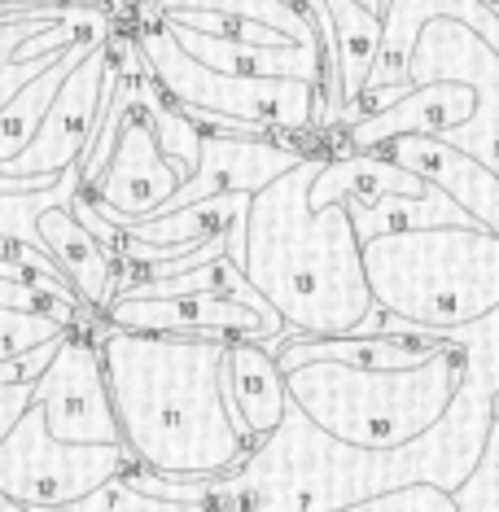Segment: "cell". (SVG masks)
Here are the masks:
<instances>
[{"mask_svg": "<svg viewBox=\"0 0 499 512\" xmlns=\"http://www.w3.org/2000/svg\"><path fill=\"white\" fill-rule=\"evenodd\" d=\"M101 364L123 447L145 469L215 477L254 447L224 394V337L136 333L101 320Z\"/></svg>", "mask_w": 499, "mask_h": 512, "instance_id": "6da1fadb", "label": "cell"}, {"mask_svg": "<svg viewBox=\"0 0 499 512\" xmlns=\"http://www.w3.org/2000/svg\"><path fill=\"white\" fill-rule=\"evenodd\" d=\"M324 158L333 154H307L250 197L241 272L276 307L289 333L346 337L364 324L377 298L364 272V241L351 206H311V184Z\"/></svg>", "mask_w": 499, "mask_h": 512, "instance_id": "7a4b0ae2", "label": "cell"}, {"mask_svg": "<svg viewBox=\"0 0 499 512\" xmlns=\"http://www.w3.org/2000/svg\"><path fill=\"white\" fill-rule=\"evenodd\" d=\"M469 351L443 337L438 351L412 368H359L346 359H311L285 372L289 403L303 407L324 434L368 451L408 447L429 434L456 403Z\"/></svg>", "mask_w": 499, "mask_h": 512, "instance_id": "3957f363", "label": "cell"}, {"mask_svg": "<svg viewBox=\"0 0 499 512\" xmlns=\"http://www.w3.org/2000/svg\"><path fill=\"white\" fill-rule=\"evenodd\" d=\"M377 307L399 320L447 329L499 307V215L460 228L386 232L364 241Z\"/></svg>", "mask_w": 499, "mask_h": 512, "instance_id": "277c9868", "label": "cell"}, {"mask_svg": "<svg viewBox=\"0 0 499 512\" xmlns=\"http://www.w3.org/2000/svg\"><path fill=\"white\" fill-rule=\"evenodd\" d=\"M119 22H127L149 75L158 79V88L184 114H215V119H237L263 127V132H289V136L324 127V92L311 79L215 71V66L197 62L149 5H136Z\"/></svg>", "mask_w": 499, "mask_h": 512, "instance_id": "5b68a950", "label": "cell"}, {"mask_svg": "<svg viewBox=\"0 0 499 512\" xmlns=\"http://www.w3.org/2000/svg\"><path fill=\"white\" fill-rule=\"evenodd\" d=\"M127 464H132V451L123 442L57 438L44 421V407L36 403L14 425V434L0 442V491L31 512L71 508L75 499L114 482Z\"/></svg>", "mask_w": 499, "mask_h": 512, "instance_id": "8992f818", "label": "cell"}, {"mask_svg": "<svg viewBox=\"0 0 499 512\" xmlns=\"http://www.w3.org/2000/svg\"><path fill=\"white\" fill-rule=\"evenodd\" d=\"M114 84H119V62H114L110 40H106L66 75L62 92H57L49 114H44L40 132L31 136V145L18 158L0 162V171L5 176H62V171L79 167L101 127V114H106L114 97Z\"/></svg>", "mask_w": 499, "mask_h": 512, "instance_id": "52a82bcc", "label": "cell"}, {"mask_svg": "<svg viewBox=\"0 0 499 512\" xmlns=\"http://www.w3.org/2000/svg\"><path fill=\"white\" fill-rule=\"evenodd\" d=\"M44 421L66 442H123L114 416L106 364H101V320H84L66 333L62 351L36 381Z\"/></svg>", "mask_w": 499, "mask_h": 512, "instance_id": "ba28073f", "label": "cell"}, {"mask_svg": "<svg viewBox=\"0 0 499 512\" xmlns=\"http://www.w3.org/2000/svg\"><path fill=\"white\" fill-rule=\"evenodd\" d=\"M114 9L106 5H57V9H9L0 14V110L31 79L57 66L75 44L110 40Z\"/></svg>", "mask_w": 499, "mask_h": 512, "instance_id": "9c48e42d", "label": "cell"}, {"mask_svg": "<svg viewBox=\"0 0 499 512\" xmlns=\"http://www.w3.org/2000/svg\"><path fill=\"white\" fill-rule=\"evenodd\" d=\"M114 329L136 333H197V337H250V342H281L285 320L263 316L224 294H176V298H136L119 294L101 316Z\"/></svg>", "mask_w": 499, "mask_h": 512, "instance_id": "30bf717a", "label": "cell"}, {"mask_svg": "<svg viewBox=\"0 0 499 512\" xmlns=\"http://www.w3.org/2000/svg\"><path fill=\"white\" fill-rule=\"evenodd\" d=\"M307 154L320 149H303L289 141V132L281 136H232V132H206L202 136V158H197L193 176L171 193L167 206L158 211H176V206L202 202V197L219 193H259L268 189L276 176H285L289 167H298Z\"/></svg>", "mask_w": 499, "mask_h": 512, "instance_id": "8fae6325", "label": "cell"}, {"mask_svg": "<svg viewBox=\"0 0 499 512\" xmlns=\"http://www.w3.org/2000/svg\"><path fill=\"white\" fill-rule=\"evenodd\" d=\"M40 241H44V254L62 267V276L75 285V294L84 298V307L106 316V307L119 298L114 254L106 250V241L75 215L71 202L49 206V211L40 215Z\"/></svg>", "mask_w": 499, "mask_h": 512, "instance_id": "7c38bea8", "label": "cell"}, {"mask_svg": "<svg viewBox=\"0 0 499 512\" xmlns=\"http://www.w3.org/2000/svg\"><path fill=\"white\" fill-rule=\"evenodd\" d=\"M224 394L237 416L241 434L250 442L268 438L289 412V381L276 364L268 342H250V337H232L228 342V372Z\"/></svg>", "mask_w": 499, "mask_h": 512, "instance_id": "4fadbf2b", "label": "cell"}, {"mask_svg": "<svg viewBox=\"0 0 499 512\" xmlns=\"http://www.w3.org/2000/svg\"><path fill=\"white\" fill-rule=\"evenodd\" d=\"M333 18V49H338V88L342 110L364 97L381 53V9L364 0H324Z\"/></svg>", "mask_w": 499, "mask_h": 512, "instance_id": "5bb4252c", "label": "cell"}, {"mask_svg": "<svg viewBox=\"0 0 499 512\" xmlns=\"http://www.w3.org/2000/svg\"><path fill=\"white\" fill-rule=\"evenodd\" d=\"M97 44H106V40H92V44H75L71 53L62 57L57 66H49L40 79H31L27 88L18 92L14 101H9L5 110H0V162H9V158H18L22 149L31 145V136L40 132V123H44V114H49V106H53V97L62 92V84H66V75L75 71L84 57L97 49Z\"/></svg>", "mask_w": 499, "mask_h": 512, "instance_id": "9a60e30c", "label": "cell"}, {"mask_svg": "<svg viewBox=\"0 0 499 512\" xmlns=\"http://www.w3.org/2000/svg\"><path fill=\"white\" fill-rule=\"evenodd\" d=\"M84 189V167H71L57 184L49 189H0V237H14V241H27V246L44 250L40 241V215L49 206H62V202H75V193Z\"/></svg>", "mask_w": 499, "mask_h": 512, "instance_id": "2e32d148", "label": "cell"}, {"mask_svg": "<svg viewBox=\"0 0 499 512\" xmlns=\"http://www.w3.org/2000/svg\"><path fill=\"white\" fill-rule=\"evenodd\" d=\"M75 320L62 311H36V307H0V364L5 359L27 355L31 346L49 342V337L71 333Z\"/></svg>", "mask_w": 499, "mask_h": 512, "instance_id": "e0dca14e", "label": "cell"}, {"mask_svg": "<svg viewBox=\"0 0 499 512\" xmlns=\"http://www.w3.org/2000/svg\"><path fill=\"white\" fill-rule=\"evenodd\" d=\"M451 499L460 512H499V421L491 425V438H486L473 473L451 491Z\"/></svg>", "mask_w": 499, "mask_h": 512, "instance_id": "ac0fdd59", "label": "cell"}, {"mask_svg": "<svg viewBox=\"0 0 499 512\" xmlns=\"http://www.w3.org/2000/svg\"><path fill=\"white\" fill-rule=\"evenodd\" d=\"M338 512H460V508L443 486L416 482V486H399V491H386L373 499H359V504L338 508Z\"/></svg>", "mask_w": 499, "mask_h": 512, "instance_id": "d6986e66", "label": "cell"}, {"mask_svg": "<svg viewBox=\"0 0 499 512\" xmlns=\"http://www.w3.org/2000/svg\"><path fill=\"white\" fill-rule=\"evenodd\" d=\"M36 407V386L27 381H0V442L14 434V425Z\"/></svg>", "mask_w": 499, "mask_h": 512, "instance_id": "ffe728a7", "label": "cell"}, {"mask_svg": "<svg viewBox=\"0 0 499 512\" xmlns=\"http://www.w3.org/2000/svg\"><path fill=\"white\" fill-rule=\"evenodd\" d=\"M57 5H71V0H0V14H9V9H57Z\"/></svg>", "mask_w": 499, "mask_h": 512, "instance_id": "44dd1931", "label": "cell"}, {"mask_svg": "<svg viewBox=\"0 0 499 512\" xmlns=\"http://www.w3.org/2000/svg\"><path fill=\"white\" fill-rule=\"evenodd\" d=\"M141 5V0H110V9H114V18H123V14H132V9Z\"/></svg>", "mask_w": 499, "mask_h": 512, "instance_id": "7402d4cb", "label": "cell"}, {"mask_svg": "<svg viewBox=\"0 0 499 512\" xmlns=\"http://www.w3.org/2000/svg\"><path fill=\"white\" fill-rule=\"evenodd\" d=\"M0 512H31V508H22V504H14L5 491H0Z\"/></svg>", "mask_w": 499, "mask_h": 512, "instance_id": "603a6c76", "label": "cell"}, {"mask_svg": "<svg viewBox=\"0 0 499 512\" xmlns=\"http://www.w3.org/2000/svg\"><path fill=\"white\" fill-rule=\"evenodd\" d=\"M71 5H106L110 9V0H71Z\"/></svg>", "mask_w": 499, "mask_h": 512, "instance_id": "cb8c5ba5", "label": "cell"}, {"mask_svg": "<svg viewBox=\"0 0 499 512\" xmlns=\"http://www.w3.org/2000/svg\"><path fill=\"white\" fill-rule=\"evenodd\" d=\"M491 412H495V421H499V390H495V403H491Z\"/></svg>", "mask_w": 499, "mask_h": 512, "instance_id": "d4e9b609", "label": "cell"}, {"mask_svg": "<svg viewBox=\"0 0 499 512\" xmlns=\"http://www.w3.org/2000/svg\"><path fill=\"white\" fill-rule=\"evenodd\" d=\"M49 512H84V508H49Z\"/></svg>", "mask_w": 499, "mask_h": 512, "instance_id": "484cf974", "label": "cell"}, {"mask_svg": "<svg viewBox=\"0 0 499 512\" xmlns=\"http://www.w3.org/2000/svg\"><path fill=\"white\" fill-rule=\"evenodd\" d=\"M482 5H491V9H495V14H499V0H482Z\"/></svg>", "mask_w": 499, "mask_h": 512, "instance_id": "4316f807", "label": "cell"}]
</instances>
